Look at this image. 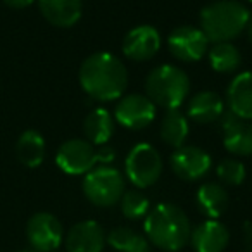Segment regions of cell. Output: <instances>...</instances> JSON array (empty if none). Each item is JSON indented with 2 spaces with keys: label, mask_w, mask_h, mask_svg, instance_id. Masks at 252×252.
Listing matches in <instances>:
<instances>
[{
  "label": "cell",
  "mask_w": 252,
  "mask_h": 252,
  "mask_svg": "<svg viewBox=\"0 0 252 252\" xmlns=\"http://www.w3.org/2000/svg\"><path fill=\"white\" fill-rule=\"evenodd\" d=\"M80 85L83 92L98 102L118 100L128 87V69L111 52H95L80 66Z\"/></svg>",
  "instance_id": "1"
},
{
  "label": "cell",
  "mask_w": 252,
  "mask_h": 252,
  "mask_svg": "<svg viewBox=\"0 0 252 252\" xmlns=\"http://www.w3.org/2000/svg\"><path fill=\"white\" fill-rule=\"evenodd\" d=\"M149 244L164 252H180L190 240L192 224L189 216L176 204L161 202L151 207L144 220Z\"/></svg>",
  "instance_id": "2"
},
{
  "label": "cell",
  "mask_w": 252,
  "mask_h": 252,
  "mask_svg": "<svg viewBox=\"0 0 252 252\" xmlns=\"http://www.w3.org/2000/svg\"><path fill=\"white\" fill-rule=\"evenodd\" d=\"M251 11L240 0H216L200 11V30L213 43L231 42L247 28Z\"/></svg>",
  "instance_id": "3"
},
{
  "label": "cell",
  "mask_w": 252,
  "mask_h": 252,
  "mask_svg": "<svg viewBox=\"0 0 252 252\" xmlns=\"http://www.w3.org/2000/svg\"><path fill=\"white\" fill-rule=\"evenodd\" d=\"M190 92L189 74L182 67L162 64L147 74L145 80V95L154 102L156 107L166 111L180 109Z\"/></svg>",
  "instance_id": "4"
},
{
  "label": "cell",
  "mask_w": 252,
  "mask_h": 252,
  "mask_svg": "<svg viewBox=\"0 0 252 252\" xmlns=\"http://www.w3.org/2000/svg\"><path fill=\"white\" fill-rule=\"evenodd\" d=\"M81 189L88 202L94 206L112 207L126 192V180L119 169L109 164H100L83 176Z\"/></svg>",
  "instance_id": "5"
},
{
  "label": "cell",
  "mask_w": 252,
  "mask_h": 252,
  "mask_svg": "<svg viewBox=\"0 0 252 252\" xmlns=\"http://www.w3.org/2000/svg\"><path fill=\"white\" fill-rule=\"evenodd\" d=\"M162 175L161 154L151 144H137L125 159V178L137 189H149Z\"/></svg>",
  "instance_id": "6"
},
{
  "label": "cell",
  "mask_w": 252,
  "mask_h": 252,
  "mask_svg": "<svg viewBox=\"0 0 252 252\" xmlns=\"http://www.w3.org/2000/svg\"><path fill=\"white\" fill-rule=\"evenodd\" d=\"M98 149H95L87 138L66 140L56 154V164L67 175H87L97 166Z\"/></svg>",
  "instance_id": "7"
},
{
  "label": "cell",
  "mask_w": 252,
  "mask_h": 252,
  "mask_svg": "<svg viewBox=\"0 0 252 252\" xmlns=\"http://www.w3.org/2000/svg\"><path fill=\"white\" fill-rule=\"evenodd\" d=\"M114 121L128 130H144L156 119V105L147 95L128 94L118 98L114 109Z\"/></svg>",
  "instance_id": "8"
},
{
  "label": "cell",
  "mask_w": 252,
  "mask_h": 252,
  "mask_svg": "<svg viewBox=\"0 0 252 252\" xmlns=\"http://www.w3.org/2000/svg\"><path fill=\"white\" fill-rule=\"evenodd\" d=\"M26 238L33 251L54 252L64 240V230L61 221L50 213H36L26 223Z\"/></svg>",
  "instance_id": "9"
},
{
  "label": "cell",
  "mask_w": 252,
  "mask_h": 252,
  "mask_svg": "<svg viewBox=\"0 0 252 252\" xmlns=\"http://www.w3.org/2000/svg\"><path fill=\"white\" fill-rule=\"evenodd\" d=\"M209 40L197 26H178L168 36V47L171 54L183 63H197L209 50Z\"/></svg>",
  "instance_id": "10"
},
{
  "label": "cell",
  "mask_w": 252,
  "mask_h": 252,
  "mask_svg": "<svg viewBox=\"0 0 252 252\" xmlns=\"http://www.w3.org/2000/svg\"><path fill=\"white\" fill-rule=\"evenodd\" d=\"M169 164L178 178L185 182H197L211 171L213 159L204 149L195 145H182L175 149L169 158Z\"/></svg>",
  "instance_id": "11"
},
{
  "label": "cell",
  "mask_w": 252,
  "mask_h": 252,
  "mask_svg": "<svg viewBox=\"0 0 252 252\" xmlns=\"http://www.w3.org/2000/svg\"><path fill=\"white\" fill-rule=\"evenodd\" d=\"M121 49L128 59L144 63L152 59L161 49V33L151 25L135 26L125 35Z\"/></svg>",
  "instance_id": "12"
},
{
  "label": "cell",
  "mask_w": 252,
  "mask_h": 252,
  "mask_svg": "<svg viewBox=\"0 0 252 252\" xmlns=\"http://www.w3.org/2000/svg\"><path fill=\"white\" fill-rule=\"evenodd\" d=\"M64 244L67 252H102L107 244V235L98 221L83 220L69 228Z\"/></svg>",
  "instance_id": "13"
},
{
  "label": "cell",
  "mask_w": 252,
  "mask_h": 252,
  "mask_svg": "<svg viewBox=\"0 0 252 252\" xmlns=\"http://www.w3.org/2000/svg\"><path fill=\"white\" fill-rule=\"evenodd\" d=\"M230 242V231L221 221L206 220L192 228L189 244L195 252H223Z\"/></svg>",
  "instance_id": "14"
},
{
  "label": "cell",
  "mask_w": 252,
  "mask_h": 252,
  "mask_svg": "<svg viewBox=\"0 0 252 252\" xmlns=\"http://www.w3.org/2000/svg\"><path fill=\"white\" fill-rule=\"evenodd\" d=\"M42 16L57 28H71L81 19V0H36Z\"/></svg>",
  "instance_id": "15"
},
{
  "label": "cell",
  "mask_w": 252,
  "mask_h": 252,
  "mask_svg": "<svg viewBox=\"0 0 252 252\" xmlns=\"http://www.w3.org/2000/svg\"><path fill=\"white\" fill-rule=\"evenodd\" d=\"M226 100L228 109L237 118L252 121V71H244L230 81Z\"/></svg>",
  "instance_id": "16"
},
{
  "label": "cell",
  "mask_w": 252,
  "mask_h": 252,
  "mask_svg": "<svg viewBox=\"0 0 252 252\" xmlns=\"http://www.w3.org/2000/svg\"><path fill=\"white\" fill-rule=\"evenodd\" d=\"M224 112V102L216 92L202 90L197 92L187 105V116L199 125L216 123Z\"/></svg>",
  "instance_id": "17"
},
{
  "label": "cell",
  "mask_w": 252,
  "mask_h": 252,
  "mask_svg": "<svg viewBox=\"0 0 252 252\" xmlns=\"http://www.w3.org/2000/svg\"><path fill=\"white\" fill-rule=\"evenodd\" d=\"M195 202L199 211L207 220H218L226 213L230 197H228L226 189L221 183L206 182L197 190Z\"/></svg>",
  "instance_id": "18"
},
{
  "label": "cell",
  "mask_w": 252,
  "mask_h": 252,
  "mask_svg": "<svg viewBox=\"0 0 252 252\" xmlns=\"http://www.w3.org/2000/svg\"><path fill=\"white\" fill-rule=\"evenodd\" d=\"M114 116L104 107H95L83 121V133L92 145H105L114 133Z\"/></svg>",
  "instance_id": "19"
},
{
  "label": "cell",
  "mask_w": 252,
  "mask_h": 252,
  "mask_svg": "<svg viewBox=\"0 0 252 252\" xmlns=\"http://www.w3.org/2000/svg\"><path fill=\"white\" fill-rule=\"evenodd\" d=\"M16 154L26 168H38L45 159V138L36 130H26L16 144Z\"/></svg>",
  "instance_id": "20"
},
{
  "label": "cell",
  "mask_w": 252,
  "mask_h": 252,
  "mask_svg": "<svg viewBox=\"0 0 252 252\" xmlns=\"http://www.w3.org/2000/svg\"><path fill=\"white\" fill-rule=\"evenodd\" d=\"M223 145L233 156H252V123L238 118L223 131Z\"/></svg>",
  "instance_id": "21"
},
{
  "label": "cell",
  "mask_w": 252,
  "mask_h": 252,
  "mask_svg": "<svg viewBox=\"0 0 252 252\" xmlns=\"http://www.w3.org/2000/svg\"><path fill=\"white\" fill-rule=\"evenodd\" d=\"M190 126L189 119L183 112H180L178 109L175 111H168L166 116L162 118L161 126H159V135H161L162 142L169 147H182L185 145V140L189 137Z\"/></svg>",
  "instance_id": "22"
},
{
  "label": "cell",
  "mask_w": 252,
  "mask_h": 252,
  "mask_svg": "<svg viewBox=\"0 0 252 252\" xmlns=\"http://www.w3.org/2000/svg\"><path fill=\"white\" fill-rule=\"evenodd\" d=\"M107 245L114 252H151L147 237L128 226L112 228L107 233Z\"/></svg>",
  "instance_id": "23"
},
{
  "label": "cell",
  "mask_w": 252,
  "mask_h": 252,
  "mask_svg": "<svg viewBox=\"0 0 252 252\" xmlns=\"http://www.w3.org/2000/svg\"><path fill=\"white\" fill-rule=\"evenodd\" d=\"M207 59L216 73H235L242 64L240 50L233 45L231 42H221L213 43L209 50H207Z\"/></svg>",
  "instance_id": "24"
},
{
  "label": "cell",
  "mask_w": 252,
  "mask_h": 252,
  "mask_svg": "<svg viewBox=\"0 0 252 252\" xmlns=\"http://www.w3.org/2000/svg\"><path fill=\"white\" fill-rule=\"evenodd\" d=\"M119 207L126 220L138 221L145 220V216L151 211V202H149L147 195H144L140 190H126L119 200Z\"/></svg>",
  "instance_id": "25"
},
{
  "label": "cell",
  "mask_w": 252,
  "mask_h": 252,
  "mask_svg": "<svg viewBox=\"0 0 252 252\" xmlns=\"http://www.w3.org/2000/svg\"><path fill=\"white\" fill-rule=\"evenodd\" d=\"M216 175L223 185L238 187L244 183L247 171H245V166L237 159H223L216 166Z\"/></svg>",
  "instance_id": "26"
},
{
  "label": "cell",
  "mask_w": 252,
  "mask_h": 252,
  "mask_svg": "<svg viewBox=\"0 0 252 252\" xmlns=\"http://www.w3.org/2000/svg\"><path fill=\"white\" fill-rule=\"evenodd\" d=\"M114 159H116V152L112 147L102 145V147L98 149V162H100V164H111Z\"/></svg>",
  "instance_id": "27"
},
{
  "label": "cell",
  "mask_w": 252,
  "mask_h": 252,
  "mask_svg": "<svg viewBox=\"0 0 252 252\" xmlns=\"http://www.w3.org/2000/svg\"><path fill=\"white\" fill-rule=\"evenodd\" d=\"M4 2H5V5L11 9H26V7H30L33 2H36V0H4Z\"/></svg>",
  "instance_id": "28"
},
{
  "label": "cell",
  "mask_w": 252,
  "mask_h": 252,
  "mask_svg": "<svg viewBox=\"0 0 252 252\" xmlns=\"http://www.w3.org/2000/svg\"><path fill=\"white\" fill-rule=\"evenodd\" d=\"M244 237L249 244H252V221H245L244 224Z\"/></svg>",
  "instance_id": "29"
},
{
  "label": "cell",
  "mask_w": 252,
  "mask_h": 252,
  "mask_svg": "<svg viewBox=\"0 0 252 252\" xmlns=\"http://www.w3.org/2000/svg\"><path fill=\"white\" fill-rule=\"evenodd\" d=\"M245 32H247V38H249V42H251V45H252V14H251V18H249V23H247V28H245Z\"/></svg>",
  "instance_id": "30"
},
{
  "label": "cell",
  "mask_w": 252,
  "mask_h": 252,
  "mask_svg": "<svg viewBox=\"0 0 252 252\" xmlns=\"http://www.w3.org/2000/svg\"><path fill=\"white\" fill-rule=\"evenodd\" d=\"M245 252H252V244L247 245V249H245Z\"/></svg>",
  "instance_id": "31"
},
{
  "label": "cell",
  "mask_w": 252,
  "mask_h": 252,
  "mask_svg": "<svg viewBox=\"0 0 252 252\" xmlns=\"http://www.w3.org/2000/svg\"><path fill=\"white\" fill-rule=\"evenodd\" d=\"M19 252H36V251H19Z\"/></svg>",
  "instance_id": "32"
},
{
  "label": "cell",
  "mask_w": 252,
  "mask_h": 252,
  "mask_svg": "<svg viewBox=\"0 0 252 252\" xmlns=\"http://www.w3.org/2000/svg\"><path fill=\"white\" fill-rule=\"evenodd\" d=\"M247 2H252V0H247Z\"/></svg>",
  "instance_id": "33"
}]
</instances>
